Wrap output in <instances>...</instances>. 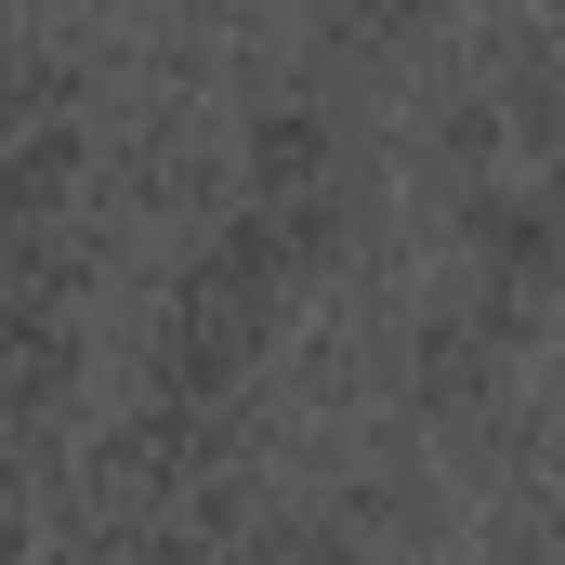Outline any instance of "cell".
<instances>
[{"label":"cell","mask_w":565,"mask_h":565,"mask_svg":"<svg viewBox=\"0 0 565 565\" xmlns=\"http://www.w3.org/2000/svg\"><path fill=\"white\" fill-rule=\"evenodd\" d=\"M342 13H355V26H422L434 0H342Z\"/></svg>","instance_id":"1"}]
</instances>
